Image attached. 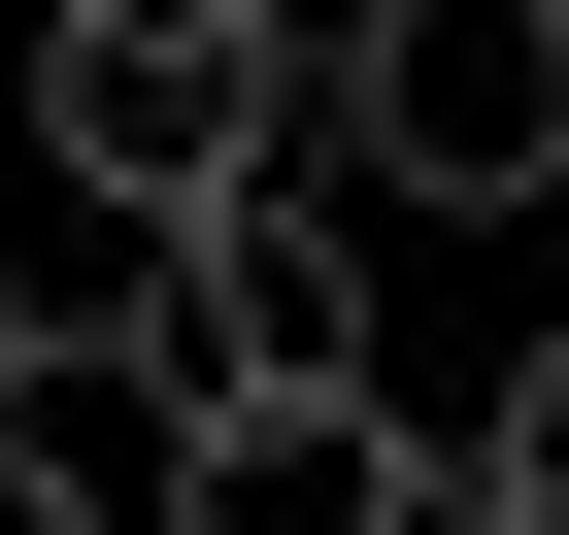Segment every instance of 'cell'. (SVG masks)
<instances>
[{
	"mask_svg": "<svg viewBox=\"0 0 569 535\" xmlns=\"http://www.w3.org/2000/svg\"><path fill=\"white\" fill-rule=\"evenodd\" d=\"M34 168L68 234H201L302 168V0H34Z\"/></svg>",
	"mask_w": 569,
	"mask_h": 535,
	"instance_id": "cell-1",
	"label": "cell"
},
{
	"mask_svg": "<svg viewBox=\"0 0 569 535\" xmlns=\"http://www.w3.org/2000/svg\"><path fill=\"white\" fill-rule=\"evenodd\" d=\"M336 168H402V201H569V0H336Z\"/></svg>",
	"mask_w": 569,
	"mask_h": 535,
	"instance_id": "cell-2",
	"label": "cell"
},
{
	"mask_svg": "<svg viewBox=\"0 0 569 535\" xmlns=\"http://www.w3.org/2000/svg\"><path fill=\"white\" fill-rule=\"evenodd\" d=\"M436 502H469V468H436L369 369H302V402H168V502H134V535H436Z\"/></svg>",
	"mask_w": 569,
	"mask_h": 535,
	"instance_id": "cell-3",
	"label": "cell"
},
{
	"mask_svg": "<svg viewBox=\"0 0 569 535\" xmlns=\"http://www.w3.org/2000/svg\"><path fill=\"white\" fill-rule=\"evenodd\" d=\"M469 502H502V535H569V335L502 369V435H469Z\"/></svg>",
	"mask_w": 569,
	"mask_h": 535,
	"instance_id": "cell-4",
	"label": "cell"
},
{
	"mask_svg": "<svg viewBox=\"0 0 569 535\" xmlns=\"http://www.w3.org/2000/svg\"><path fill=\"white\" fill-rule=\"evenodd\" d=\"M0 535H134V502H101V468H34V435H0Z\"/></svg>",
	"mask_w": 569,
	"mask_h": 535,
	"instance_id": "cell-5",
	"label": "cell"
},
{
	"mask_svg": "<svg viewBox=\"0 0 569 535\" xmlns=\"http://www.w3.org/2000/svg\"><path fill=\"white\" fill-rule=\"evenodd\" d=\"M0 435H34V268H0Z\"/></svg>",
	"mask_w": 569,
	"mask_h": 535,
	"instance_id": "cell-6",
	"label": "cell"
}]
</instances>
